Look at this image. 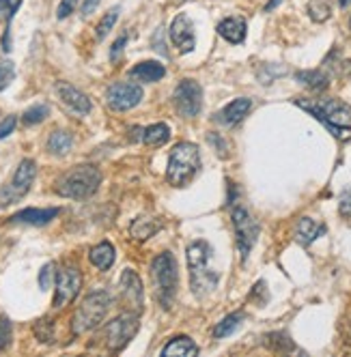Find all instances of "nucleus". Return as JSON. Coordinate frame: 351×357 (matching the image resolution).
<instances>
[{"instance_id": "obj_13", "label": "nucleus", "mask_w": 351, "mask_h": 357, "mask_svg": "<svg viewBox=\"0 0 351 357\" xmlns=\"http://www.w3.org/2000/svg\"><path fill=\"white\" fill-rule=\"evenodd\" d=\"M121 297L125 303V310L132 312V314H140L144 308V291H142V282L136 271L132 269H125L121 275Z\"/></svg>"}, {"instance_id": "obj_34", "label": "nucleus", "mask_w": 351, "mask_h": 357, "mask_svg": "<svg viewBox=\"0 0 351 357\" xmlns=\"http://www.w3.org/2000/svg\"><path fill=\"white\" fill-rule=\"evenodd\" d=\"M15 78V65L11 61H0V93H3Z\"/></svg>"}, {"instance_id": "obj_45", "label": "nucleus", "mask_w": 351, "mask_h": 357, "mask_svg": "<svg viewBox=\"0 0 351 357\" xmlns=\"http://www.w3.org/2000/svg\"><path fill=\"white\" fill-rule=\"evenodd\" d=\"M281 3H283V0H269V3L265 5V11H267V13H269V11H274V9L278 7Z\"/></svg>"}, {"instance_id": "obj_33", "label": "nucleus", "mask_w": 351, "mask_h": 357, "mask_svg": "<svg viewBox=\"0 0 351 357\" xmlns=\"http://www.w3.org/2000/svg\"><path fill=\"white\" fill-rule=\"evenodd\" d=\"M11 340H13V325L5 314H0V351H7L11 347Z\"/></svg>"}, {"instance_id": "obj_10", "label": "nucleus", "mask_w": 351, "mask_h": 357, "mask_svg": "<svg viewBox=\"0 0 351 357\" xmlns=\"http://www.w3.org/2000/svg\"><path fill=\"white\" fill-rule=\"evenodd\" d=\"M144 93L138 82H114L106 89V104L114 112H125L136 108Z\"/></svg>"}, {"instance_id": "obj_9", "label": "nucleus", "mask_w": 351, "mask_h": 357, "mask_svg": "<svg viewBox=\"0 0 351 357\" xmlns=\"http://www.w3.org/2000/svg\"><path fill=\"white\" fill-rule=\"evenodd\" d=\"M138 331V314H132V312H125L117 319H112L106 329H104V338H106V344L110 351H121L125 349Z\"/></svg>"}, {"instance_id": "obj_47", "label": "nucleus", "mask_w": 351, "mask_h": 357, "mask_svg": "<svg viewBox=\"0 0 351 357\" xmlns=\"http://www.w3.org/2000/svg\"><path fill=\"white\" fill-rule=\"evenodd\" d=\"M174 3H186V0H174Z\"/></svg>"}, {"instance_id": "obj_20", "label": "nucleus", "mask_w": 351, "mask_h": 357, "mask_svg": "<svg viewBox=\"0 0 351 357\" xmlns=\"http://www.w3.org/2000/svg\"><path fill=\"white\" fill-rule=\"evenodd\" d=\"M323 233H325V226L317 224L313 218H302L295 226V239H297V243H302V245H311Z\"/></svg>"}, {"instance_id": "obj_6", "label": "nucleus", "mask_w": 351, "mask_h": 357, "mask_svg": "<svg viewBox=\"0 0 351 357\" xmlns=\"http://www.w3.org/2000/svg\"><path fill=\"white\" fill-rule=\"evenodd\" d=\"M110 305H112V295L108 291L89 293L78 305L76 314H73V321H71L73 334H84V331H91L93 327H97L106 319Z\"/></svg>"}, {"instance_id": "obj_39", "label": "nucleus", "mask_w": 351, "mask_h": 357, "mask_svg": "<svg viewBox=\"0 0 351 357\" xmlns=\"http://www.w3.org/2000/svg\"><path fill=\"white\" fill-rule=\"evenodd\" d=\"M338 213L343 218H351V188L343 190V194L338 198Z\"/></svg>"}, {"instance_id": "obj_3", "label": "nucleus", "mask_w": 351, "mask_h": 357, "mask_svg": "<svg viewBox=\"0 0 351 357\" xmlns=\"http://www.w3.org/2000/svg\"><path fill=\"white\" fill-rule=\"evenodd\" d=\"M151 282H154V295L162 308H170L174 297H177L179 287V271L177 261L170 252H162L151 263Z\"/></svg>"}, {"instance_id": "obj_11", "label": "nucleus", "mask_w": 351, "mask_h": 357, "mask_svg": "<svg viewBox=\"0 0 351 357\" xmlns=\"http://www.w3.org/2000/svg\"><path fill=\"white\" fill-rule=\"evenodd\" d=\"M54 308H65L67 303H71L78 297L80 287H82V273L78 267L67 265L57 273L54 280Z\"/></svg>"}, {"instance_id": "obj_24", "label": "nucleus", "mask_w": 351, "mask_h": 357, "mask_svg": "<svg viewBox=\"0 0 351 357\" xmlns=\"http://www.w3.org/2000/svg\"><path fill=\"white\" fill-rule=\"evenodd\" d=\"M160 355H184V357H194V355H198V347H196V342L192 340V338H188V336H177V338H172L162 351H160Z\"/></svg>"}, {"instance_id": "obj_29", "label": "nucleus", "mask_w": 351, "mask_h": 357, "mask_svg": "<svg viewBox=\"0 0 351 357\" xmlns=\"http://www.w3.org/2000/svg\"><path fill=\"white\" fill-rule=\"evenodd\" d=\"M308 15L313 22H325V20H330L332 15V5H330V0H311L308 7H306Z\"/></svg>"}, {"instance_id": "obj_43", "label": "nucleus", "mask_w": 351, "mask_h": 357, "mask_svg": "<svg viewBox=\"0 0 351 357\" xmlns=\"http://www.w3.org/2000/svg\"><path fill=\"white\" fill-rule=\"evenodd\" d=\"M250 299H257L259 305H263L267 301V291H265V282H257L253 293H250Z\"/></svg>"}, {"instance_id": "obj_31", "label": "nucleus", "mask_w": 351, "mask_h": 357, "mask_svg": "<svg viewBox=\"0 0 351 357\" xmlns=\"http://www.w3.org/2000/svg\"><path fill=\"white\" fill-rule=\"evenodd\" d=\"M47 114H50V108H47L45 104H37V106L29 108L27 112L22 114V121L27 123V125H37V123L45 121Z\"/></svg>"}, {"instance_id": "obj_5", "label": "nucleus", "mask_w": 351, "mask_h": 357, "mask_svg": "<svg viewBox=\"0 0 351 357\" xmlns=\"http://www.w3.org/2000/svg\"><path fill=\"white\" fill-rule=\"evenodd\" d=\"M200 168V153L198 146L192 142H179L174 144L170 155H168V168H166V178L168 183L174 188L188 185L196 176Z\"/></svg>"}, {"instance_id": "obj_1", "label": "nucleus", "mask_w": 351, "mask_h": 357, "mask_svg": "<svg viewBox=\"0 0 351 357\" xmlns=\"http://www.w3.org/2000/svg\"><path fill=\"white\" fill-rule=\"evenodd\" d=\"M295 104L311 112L319 123L330 130V134L338 140L351 138V106L341 99H295Z\"/></svg>"}, {"instance_id": "obj_4", "label": "nucleus", "mask_w": 351, "mask_h": 357, "mask_svg": "<svg viewBox=\"0 0 351 357\" xmlns=\"http://www.w3.org/2000/svg\"><path fill=\"white\" fill-rule=\"evenodd\" d=\"M99 183H102V172H99V168H95L91 164H82V166L67 170L63 176H59L54 190H57V194H61L65 198L82 200V198L93 196L97 192Z\"/></svg>"}, {"instance_id": "obj_22", "label": "nucleus", "mask_w": 351, "mask_h": 357, "mask_svg": "<svg viewBox=\"0 0 351 357\" xmlns=\"http://www.w3.org/2000/svg\"><path fill=\"white\" fill-rule=\"evenodd\" d=\"M162 228V224L156 220V218H149V215H140L132 222L130 226V235L136 239V241H147L149 237H154L158 231Z\"/></svg>"}, {"instance_id": "obj_46", "label": "nucleus", "mask_w": 351, "mask_h": 357, "mask_svg": "<svg viewBox=\"0 0 351 357\" xmlns=\"http://www.w3.org/2000/svg\"><path fill=\"white\" fill-rule=\"evenodd\" d=\"M338 5L345 9V7H349V5H351V0H338Z\"/></svg>"}, {"instance_id": "obj_18", "label": "nucleus", "mask_w": 351, "mask_h": 357, "mask_svg": "<svg viewBox=\"0 0 351 357\" xmlns=\"http://www.w3.org/2000/svg\"><path fill=\"white\" fill-rule=\"evenodd\" d=\"M246 31H248V24L244 17L239 15H233V17H224L220 24H218V35L222 39H227L229 43H244L246 39Z\"/></svg>"}, {"instance_id": "obj_36", "label": "nucleus", "mask_w": 351, "mask_h": 357, "mask_svg": "<svg viewBox=\"0 0 351 357\" xmlns=\"http://www.w3.org/2000/svg\"><path fill=\"white\" fill-rule=\"evenodd\" d=\"M207 140L216 149V153H218L220 158H229V144H227V140H224L220 134L211 132V134H207Z\"/></svg>"}, {"instance_id": "obj_26", "label": "nucleus", "mask_w": 351, "mask_h": 357, "mask_svg": "<svg viewBox=\"0 0 351 357\" xmlns=\"http://www.w3.org/2000/svg\"><path fill=\"white\" fill-rule=\"evenodd\" d=\"M140 138L147 146H162L170 138V130L164 123H156V125H149L147 130H142Z\"/></svg>"}, {"instance_id": "obj_42", "label": "nucleus", "mask_w": 351, "mask_h": 357, "mask_svg": "<svg viewBox=\"0 0 351 357\" xmlns=\"http://www.w3.org/2000/svg\"><path fill=\"white\" fill-rule=\"evenodd\" d=\"M15 125H17V119L15 116H7L5 121H0V140L11 136V132L15 130Z\"/></svg>"}, {"instance_id": "obj_35", "label": "nucleus", "mask_w": 351, "mask_h": 357, "mask_svg": "<svg viewBox=\"0 0 351 357\" xmlns=\"http://www.w3.org/2000/svg\"><path fill=\"white\" fill-rule=\"evenodd\" d=\"M257 75H259V80H261L263 84H271L276 78H281V75H285V69H276L274 65H263V67L257 71Z\"/></svg>"}, {"instance_id": "obj_21", "label": "nucleus", "mask_w": 351, "mask_h": 357, "mask_svg": "<svg viewBox=\"0 0 351 357\" xmlns=\"http://www.w3.org/2000/svg\"><path fill=\"white\" fill-rule=\"evenodd\" d=\"M89 259H91V265H93V267H97L99 271H108V269L114 265L117 252H114L112 243L102 241V243H97V245L91 250Z\"/></svg>"}, {"instance_id": "obj_25", "label": "nucleus", "mask_w": 351, "mask_h": 357, "mask_svg": "<svg viewBox=\"0 0 351 357\" xmlns=\"http://www.w3.org/2000/svg\"><path fill=\"white\" fill-rule=\"evenodd\" d=\"M71 144H73V136L63 130L52 132L47 138V151L52 153V155H67L71 151Z\"/></svg>"}, {"instance_id": "obj_48", "label": "nucleus", "mask_w": 351, "mask_h": 357, "mask_svg": "<svg viewBox=\"0 0 351 357\" xmlns=\"http://www.w3.org/2000/svg\"><path fill=\"white\" fill-rule=\"evenodd\" d=\"M349 29H351V17H349Z\"/></svg>"}, {"instance_id": "obj_32", "label": "nucleus", "mask_w": 351, "mask_h": 357, "mask_svg": "<svg viewBox=\"0 0 351 357\" xmlns=\"http://www.w3.org/2000/svg\"><path fill=\"white\" fill-rule=\"evenodd\" d=\"M35 336L41 342H52L54 340V323H52V319H41V321H37V325H35Z\"/></svg>"}, {"instance_id": "obj_16", "label": "nucleus", "mask_w": 351, "mask_h": 357, "mask_svg": "<svg viewBox=\"0 0 351 357\" xmlns=\"http://www.w3.org/2000/svg\"><path fill=\"white\" fill-rule=\"evenodd\" d=\"M59 213H61L59 207H50V209H35V207H31V209H22L15 215H11L9 222L11 224H29V226H45V224L52 222Z\"/></svg>"}, {"instance_id": "obj_17", "label": "nucleus", "mask_w": 351, "mask_h": 357, "mask_svg": "<svg viewBox=\"0 0 351 357\" xmlns=\"http://www.w3.org/2000/svg\"><path fill=\"white\" fill-rule=\"evenodd\" d=\"M253 110V101H250L248 97H239V99H233L231 104L224 106L216 119L222 123V125H237L244 116H248V112Z\"/></svg>"}, {"instance_id": "obj_23", "label": "nucleus", "mask_w": 351, "mask_h": 357, "mask_svg": "<svg viewBox=\"0 0 351 357\" xmlns=\"http://www.w3.org/2000/svg\"><path fill=\"white\" fill-rule=\"evenodd\" d=\"M295 80L311 89V91H325L330 86V78H328V73L321 71V69H306V71H297L295 73Z\"/></svg>"}, {"instance_id": "obj_19", "label": "nucleus", "mask_w": 351, "mask_h": 357, "mask_svg": "<svg viewBox=\"0 0 351 357\" xmlns=\"http://www.w3.org/2000/svg\"><path fill=\"white\" fill-rule=\"evenodd\" d=\"M130 75L136 80V82H158V80H162L164 75H166V69H164V65L162 63H158V61H144V63H138L132 71H130Z\"/></svg>"}, {"instance_id": "obj_8", "label": "nucleus", "mask_w": 351, "mask_h": 357, "mask_svg": "<svg viewBox=\"0 0 351 357\" xmlns=\"http://www.w3.org/2000/svg\"><path fill=\"white\" fill-rule=\"evenodd\" d=\"M174 108L184 119H194L203 108V89L196 80H181L172 93Z\"/></svg>"}, {"instance_id": "obj_2", "label": "nucleus", "mask_w": 351, "mask_h": 357, "mask_svg": "<svg viewBox=\"0 0 351 357\" xmlns=\"http://www.w3.org/2000/svg\"><path fill=\"white\" fill-rule=\"evenodd\" d=\"M211 245L207 241H194L188 245V269H190V287L198 299H205L218 287V271L209 267Z\"/></svg>"}, {"instance_id": "obj_40", "label": "nucleus", "mask_w": 351, "mask_h": 357, "mask_svg": "<svg viewBox=\"0 0 351 357\" xmlns=\"http://www.w3.org/2000/svg\"><path fill=\"white\" fill-rule=\"evenodd\" d=\"M128 39H130V35H128V33H123V35L112 43V47H110V61H112V63H117V61L121 59V54H123V50H125V43H128Z\"/></svg>"}, {"instance_id": "obj_30", "label": "nucleus", "mask_w": 351, "mask_h": 357, "mask_svg": "<svg viewBox=\"0 0 351 357\" xmlns=\"http://www.w3.org/2000/svg\"><path fill=\"white\" fill-rule=\"evenodd\" d=\"M119 13H121V9H119V7H114V9H110L102 20H99L97 29H95V37H97V41H102V39H106V37H108V33L114 29V24H117V20H119Z\"/></svg>"}, {"instance_id": "obj_27", "label": "nucleus", "mask_w": 351, "mask_h": 357, "mask_svg": "<svg viewBox=\"0 0 351 357\" xmlns=\"http://www.w3.org/2000/svg\"><path fill=\"white\" fill-rule=\"evenodd\" d=\"M244 323V312H233L229 317H224L216 327H214V338H227L241 327Z\"/></svg>"}, {"instance_id": "obj_44", "label": "nucleus", "mask_w": 351, "mask_h": 357, "mask_svg": "<svg viewBox=\"0 0 351 357\" xmlns=\"http://www.w3.org/2000/svg\"><path fill=\"white\" fill-rule=\"evenodd\" d=\"M99 5V0H84L82 3V15H91Z\"/></svg>"}, {"instance_id": "obj_15", "label": "nucleus", "mask_w": 351, "mask_h": 357, "mask_svg": "<svg viewBox=\"0 0 351 357\" xmlns=\"http://www.w3.org/2000/svg\"><path fill=\"white\" fill-rule=\"evenodd\" d=\"M57 93H59V97H61L63 104H65L71 112H76V114H80V116L89 114L91 108H93L91 99H89L82 91H78L76 86H71V84H67V82H59V84H57Z\"/></svg>"}, {"instance_id": "obj_12", "label": "nucleus", "mask_w": 351, "mask_h": 357, "mask_svg": "<svg viewBox=\"0 0 351 357\" xmlns=\"http://www.w3.org/2000/svg\"><path fill=\"white\" fill-rule=\"evenodd\" d=\"M37 176V164L33 160H22L11 183L3 190V205H9V202L20 200L24 194H27Z\"/></svg>"}, {"instance_id": "obj_37", "label": "nucleus", "mask_w": 351, "mask_h": 357, "mask_svg": "<svg viewBox=\"0 0 351 357\" xmlns=\"http://www.w3.org/2000/svg\"><path fill=\"white\" fill-rule=\"evenodd\" d=\"M20 5H22V0H0V17L11 22V17L17 13Z\"/></svg>"}, {"instance_id": "obj_41", "label": "nucleus", "mask_w": 351, "mask_h": 357, "mask_svg": "<svg viewBox=\"0 0 351 357\" xmlns=\"http://www.w3.org/2000/svg\"><path fill=\"white\" fill-rule=\"evenodd\" d=\"M78 3H80V0H61V5H59V9H57V17H59V20L69 17L73 11H76Z\"/></svg>"}, {"instance_id": "obj_28", "label": "nucleus", "mask_w": 351, "mask_h": 357, "mask_svg": "<svg viewBox=\"0 0 351 357\" xmlns=\"http://www.w3.org/2000/svg\"><path fill=\"white\" fill-rule=\"evenodd\" d=\"M263 344L276 353H287V351H293L295 344L293 340L289 338V334H285V331H271V334H265L263 336Z\"/></svg>"}, {"instance_id": "obj_38", "label": "nucleus", "mask_w": 351, "mask_h": 357, "mask_svg": "<svg viewBox=\"0 0 351 357\" xmlns=\"http://www.w3.org/2000/svg\"><path fill=\"white\" fill-rule=\"evenodd\" d=\"M52 280H54V265L47 263L41 271H39V287L41 291H47L50 287H52Z\"/></svg>"}, {"instance_id": "obj_14", "label": "nucleus", "mask_w": 351, "mask_h": 357, "mask_svg": "<svg viewBox=\"0 0 351 357\" xmlns=\"http://www.w3.org/2000/svg\"><path fill=\"white\" fill-rule=\"evenodd\" d=\"M170 39L172 43L179 47V52L188 54L196 47V35H194V24L190 20V15L179 13L170 24Z\"/></svg>"}, {"instance_id": "obj_7", "label": "nucleus", "mask_w": 351, "mask_h": 357, "mask_svg": "<svg viewBox=\"0 0 351 357\" xmlns=\"http://www.w3.org/2000/svg\"><path fill=\"white\" fill-rule=\"evenodd\" d=\"M233 228H235V239H237V250L241 254V259L246 261L253 252L257 239H259V224L257 220L250 215V211L241 205L233 207Z\"/></svg>"}]
</instances>
